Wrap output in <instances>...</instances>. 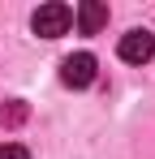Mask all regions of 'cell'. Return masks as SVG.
Listing matches in <instances>:
<instances>
[{"instance_id":"6da1fadb","label":"cell","mask_w":155,"mask_h":159,"mask_svg":"<svg viewBox=\"0 0 155 159\" xmlns=\"http://www.w3.org/2000/svg\"><path fill=\"white\" fill-rule=\"evenodd\" d=\"M30 26H35V34H43V39H60V34H69V26H73V9L60 4V0L39 4L35 17H30Z\"/></svg>"},{"instance_id":"3957f363","label":"cell","mask_w":155,"mask_h":159,"mask_svg":"<svg viewBox=\"0 0 155 159\" xmlns=\"http://www.w3.org/2000/svg\"><path fill=\"white\" fill-rule=\"evenodd\" d=\"M116 52H121L125 65H147V60L155 56V34L151 30H129V34H121Z\"/></svg>"},{"instance_id":"8992f818","label":"cell","mask_w":155,"mask_h":159,"mask_svg":"<svg viewBox=\"0 0 155 159\" xmlns=\"http://www.w3.org/2000/svg\"><path fill=\"white\" fill-rule=\"evenodd\" d=\"M0 159H30V151L17 146V142H4V146H0Z\"/></svg>"},{"instance_id":"277c9868","label":"cell","mask_w":155,"mask_h":159,"mask_svg":"<svg viewBox=\"0 0 155 159\" xmlns=\"http://www.w3.org/2000/svg\"><path fill=\"white\" fill-rule=\"evenodd\" d=\"M108 26V4L103 0H82L78 4V30L82 34H99Z\"/></svg>"},{"instance_id":"7a4b0ae2","label":"cell","mask_w":155,"mask_h":159,"mask_svg":"<svg viewBox=\"0 0 155 159\" xmlns=\"http://www.w3.org/2000/svg\"><path fill=\"white\" fill-rule=\"evenodd\" d=\"M95 73H99V65H95V56H91V52H73V56H65V60H60V82H65V86H73V90L91 86Z\"/></svg>"},{"instance_id":"5b68a950","label":"cell","mask_w":155,"mask_h":159,"mask_svg":"<svg viewBox=\"0 0 155 159\" xmlns=\"http://www.w3.org/2000/svg\"><path fill=\"white\" fill-rule=\"evenodd\" d=\"M22 120H26V103H17V99H13V103L0 107V125H4V129H13V125H22Z\"/></svg>"}]
</instances>
